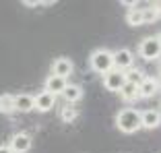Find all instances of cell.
<instances>
[{"label": "cell", "instance_id": "obj_7", "mask_svg": "<svg viewBox=\"0 0 161 153\" xmlns=\"http://www.w3.org/2000/svg\"><path fill=\"white\" fill-rule=\"evenodd\" d=\"M6 145L10 147L13 153H27L31 149V145H33V139H31L29 133H14Z\"/></svg>", "mask_w": 161, "mask_h": 153}, {"label": "cell", "instance_id": "obj_21", "mask_svg": "<svg viewBox=\"0 0 161 153\" xmlns=\"http://www.w3.org/2000/svg\"><path fill=\"white\" fill-rule=\"evenodd\" d=\"M157 72H159V75H161V58H159V60H157Z\"/></svg>", "mask_w": 161, "mask_h": 153}, {"label": "cell", "instance_id": "obj_11", "mask_svg": "<svg viewBox=\"0 0 161 153\" xmlns=\"http://www.w3.org/2000/svg\"><path fill=\"white\" fill-rule=\"evenodd\" d=\"M83 95H85V89H83L79 83H68V85L64 87V91H62L60 97L70 105V104H79V101L83 99Z\"/></svg>", "mask_w": 161, "mask_h": 153}, {"label": "cell", "instance_id": "obj_20", "mask_svg": "<svg viewBox=\"0 0 161 153\" xmlns=\"http://www.w3.org/2000/svg\"><path fill=\"white\" fill-rule=\"evenodd\" d=\"M0 153H13L8 145H0Z\"/></svg>", "mask_w": 161, "mask_h": 153}, {"label": "cell", "instance_id": "obj_17", "mask_svg": "<svg viewBox=\"0 0 161 153\" xmlns=\"http://www.w3.org/2000/svg\"><path fill=\"white\" fill-rule=\"evenodd\" d=\"M124 76H126V83H132V85H141L142 81H145V72L141 71V68L132 66V68H128L126 72H124Z\"/></svg>", "mask_w": 161, "mask_h": 153}, {"label": "cell", "instance_id": "obj_9", "mask_svg": "<svg viewBox=\"0 0 161 153\" xmlns=\"http://www.w3.org/2000/svg\"><path fill=\"white\" fill-rule=\"evenodd\" d=\"M161 126V112L155 108H149V110L141 112V128L145 130H155Z\"/></svg>", "mask_w": 161, "mask_h": 153}, {"label": "cell", "instance_id": "obj_16", "mask_svg": "<svg viewBox=\"0 0 161 153\" xmlns=\"http://www.w3.org/2000/svg\"><path fill=\"white\" fill-rule=\"evenodd\" d=\"M14 112V95L13 93H2L0 95V114L10 116Z\"/></svg>", "mask_w": 161, "mask_h": 153}, {"label": "cell", "instance_id": "obj_6", "mask_svg": "<svg viewBox=\"0 0 161 153\" xmlns=\"http://www.w3.org/2000/svg\"><path fill=\"white\" fill-rule=\"evenodd\" d=\"M134 66V52L130 48H118L114 52V68L126 72L128 68Z\"/></svg>", "mask_w": 161, "mask_h": 153}, {"label": "cell", "instance_id": "obj_15", "mask_svg": "<svg viewBox=\"0 0 161 153\" xmlns=\"http://www.w3.org/2000/svg\"><path fill=\"white\" fill-rule=\"evenodd\" d=\"M120 97L126 104H132V101L138 99V85H132V83H124V87L120 89Z\"/></svg>", "mask_w": 161, "mask_h": 153}, {"label": "cell", "instance_id": "obj_4", "mask_svg": "<svg viewBox=\"0 0 161 153\" xmlns=\"http://www.w3.org/2000/svg\"><path fill=\"white\" fill-rule=\"evenodd\" d=\"M75 72V62H72L68 56H58L52 60L50 64V75H56V76H62V79H66Z\"/></svg>", "mask_w": 161, "mask_h": 153}, {"label": "cell", "instance_id": "obj_2", "mask_svg": "<svg viewBox=\"0 0 161 153\" xmlns=\"http://www.w3.org/2000/svg\"><path fill=\"white\" fill-rule=\"evenodd\" d=\"M89 68L93 72H97V75L103 76L105 72H109L112 68H114V52L108 48H97L91 52L89 56Z\"/></svg>", "mask_w": 161, "mask_h": 153}, {"label": "cell", "instance_id": "obj_13", "mask_svg": "<svg viewBox=\"0 0 161 153\" xmlns=\"http://www.w3.org/2000/svg\"><path fill=\"white\" fill-rule=\"evenodd\" d=\"M14 112H21V114L33 112V95L31 93H17L14 95Z\"/></svg>", "mask_w": 161, "mask_h": 153}, {"label": "cell", "instance_id": "obj_18", "mask_svg": "<svg viewBox=\"0 0 161 153\" xmlns=\"http://www.w3.org/2000/svg\"><path fill=\"white\" fill-rule=\"evenodd\" d=\"M126 23L130 25V27H138V25H142V10L128 8V13H126Z\"/></svg>", "mask_w": 161, "mask_h": 153}, {"label": "cell", "instance_id": "obj_1", "mask_svg": "<svg viewBox=\"0 0 161 153\" xmlns=\"http://www.w3.org/2000/svg\"><path fill=\"white\" fill-rule=\"evenodd\" d=\"M114 124L120 133L124 134H134L141 130V112L136 108H122L118 110L114 118Z\"/></svg>", "mask_w": 161, "mask_h": 153}, {"label": "cell", "instance_id": "obj_3", "mask_svg": "<svg viewBox=\"0 0 161 153\" xmlns=\"http://www.w3.org/2000/svg\"><path fill=\"white\" fill-rule=\"evenodd\" d=\"M138 58H142L145 62H157L161 58V46L157 42L155 35H147L138 42V48H136Z\"/></svg>", "mask_w": 161, "mask_h": 153}, {"label": "cell", "instance_id": "obj_23", "mask_svg": "<svg viewBox=\"0 0 161 153\" xmlns=\"http://www.w3.org/2000/svg\"><path fill=\"white\" fill-rule=\"evenodd\" d=\"M155 37H157V42H159V46H161V31H159V33L155 35Z\"/></svg>", "mask_w": 161, "mask_h": 153}, {"label": "cell", "instance_id": "obj_12", "mask_svg": "<svg viewBox=\"0 0 161 153\" xmlns=\"http://www.w3.org/2000/svg\"><path fill=\"white\" fill-rule=\"evenodd\" d=\"M68 85L66 79H62V76H56V75H47L46 76V83H43V91H47V93H52V95H62V91H64V87Z\"/></svg>", "mask_w": 161, "mask_h": 153}, {"label": "cell", "instance_id": "obj_24", "mask_svg": "<svg viewBox=\"0 0 161 153\" xmlns=\"http://www.w3.org/2000/svg\"><path fill=\"white\" fill-rule=\"evenodd\" d=\"M159 112H161V110H159Z\"/></svg>", "mask_w": 161, "mask_h": 153}, {"label": "cell", "instance_id": "obj_19", "mask_svg": "<svg viewBox=\"0 0 161 153\" xmlns=\"http://www.w3.org/2000/svg\"><path fill=\"white\" fill-rule=\"evenodd\" d=\"M76 116H79V110H76L75 105H64L60 110V120L62 122H75Z\"/></svg>", "mask_w": 161, "mask_h": 153}, {"label": "cell", "instance_id": "obj_8", "mask_svg": "<svg viewBox=\"0 0 161 153\" xmlns=\"http://www.w3.org/2000/svg\"><path fill=\"white\" fill-rule=\"evenodd\" d=\"M54 105H56V95L47 93V91H39V93L33 95V110L35 112L46 114V112L54 110Z\"/></svg>", "mask_w": 161, "mask_h": 153}, {"label": "cell", "instance_id": "obj_22", "mask_svg": "<svg viewBox=\"0 0 161 153\" xmlns=\"http://www.w3.org/2000/svg\"><path fill=\"white\" fill-rule=\"evenodd\" d=\"M157 85H159V91H161V75H157Z\"/></svg>", "mask_w": 161, "mask_h": 153}, {"label": "cell", "instance_id": "obj_10", "mask_svg": "<svg viewBox=\"0 0 161 153\" xmlns=\"http://www.w3.org/2000/svg\"><path fill=\"white\" fill-rule=\"evenodd\" d=\"M159 93L157 76H145V81L138 85V99H151Z\"/></svg>", "mask_w": 161, "mask_h": 153}, {"label": "cell", "instance_id": "obj_14", "mask_svg": "<svg viewBox=\"0 0 161 153\" xmlns=\"http://www.w3.org/2000/svg\"><path fill=\"white\" fill-rule=\"evenodd\" d=\"M161 17V4L159 2H149V6L142 10V25H151Z\"/></svg>", "mask_w": 161, "mask_h": 153}, {"label": "cell", "instance_id": "obj_5", "mask_svg": "<svg viewBox=\"0 0 161 153\" xmlns=\"http://www.w3.org/2000/svg\"><path fill=\"white\" fill-rule=\"evenodd\" d=\"M101 83H103V87L108 91H112V93H120V89H122L124 83H126V76H124L122 71L112 68L109 72H105V75L101 76Z\"/></svg>", "mask_w": 161, "mask_h": 153}]
</instances>
